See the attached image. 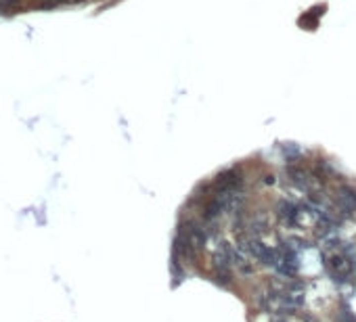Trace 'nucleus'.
Listing matches in <instances>:
<instances>
[{"label": "nucleus", "mask_w": 356, "mask_h": 322, "mask_svg": "<svg viewBox=\"0 0 356 322\" xmlns=\"http://www.w3.org/2000/svg\"><path fill=\"white\" fill-rule=\"evenodd\" d=\"M277 270H279L281 274L287 276V279H291V276H296V274H298V259H296V255L289 251V249H285L283 253H279Z\"/></svg>", "instance_id": "nucleus-1"}, {"label": "nucleus", "mask_w": 356, "mask_h": 322, "mask_svg": "<svg viewBox=\"0 0 356 322\" xmlns=\"http://www.w3.org/2000/svg\"><path fill=\"white\" fill-rule=\"evenodd\" d=\"M327 266L331 268V272L337 276V279H346V276H350V270H352L350 262H348V259H346L342 253L329 255V257H327Z\"/></svg>", "instance_id": "nucleus-2"}, {"label": "nucleus", "mask_w": 356, "mask_h": 322, "mask_svg": "<svg viewBox=\"0 0 356 322\" xmlns=\"http://www.w3.org/2000/svg\"><path fill=\"white\" fill-rule=\"evenodd\" d=\"M241 186V176L237 172H224L216 178V189L218 193H228V191H237Z\"/></svg>", "instance_id": "nucleus-3"}, {"label": "nucleus", "mask_w": 356, "mask_h": 322, "mask_svg": "<svg viewBox=\"0 0 356 322\" xmlns=\"http://www.w3.org/2000/svg\"><path fill=\"white\" fill-rule=\"evenodd\" d=\"M186 239H189V243L195 249H203V247H206V239L208 237H206V230H203V228L191 224L189 230H186Z\"/></svg>", "instance_id": "nucleus-4"}, {"label": "nucleus", "mask_w": 356, "mask_h": 322, "mask_svg": "<svg viewBox=\"0 0 356 322\" xmlns=\"http://www.w3.org/2000/svg\"><path fill=\"white\" fill-rule=\"evenodd\" d=\"M279 216H281L283 220H287L289 224H293V222H296V218H298V209L293 207L289 201H281V203H279Z\"/></svg>", "instance_id": "nucleus-5"}, {"label": "nucleus", "mask_w": 356, "mask_h": 322, "mask_svg": "<svg viewBox=\"0 0 356 322\" xmlns=\"http://www.w3.org/2000/svg\"><path fill=\"white\" fill-rule=\"evenodd\" d=\"M214 276H216V281H218V282L226 284V287H228L230 282H233V281H230V272H228V268H216V272H214Z\"/></svg>", "instance_id": "nucleus-6"}]
</instances>
